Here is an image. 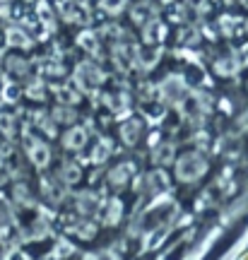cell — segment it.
<instances>
[{"instance_id": "cell-4", "label": "cell", "mask_w": 248, "mask_h": 260, "mask_svg": "<svg viewBox=\"0 0 248 260\" xmlns=\"http://www.w3.org/2000/svg\"><path fill=\"white\" fill-rule=\"evenodd\" d=\"M140 130H142V125H140V121H128L126 125H123V138H126V142L128 145H135V140H138Z\"/></svg>"}, {"instance_id": "cell-7", "label": "cell", "mask_w": 248, "mask_h": 260, "mask_svg": "<svg viewBox=\"0 0 248 260\" xmlns=\"http://www.w3.org/2000/svg\"><path fill=\"white\" fill-rule=\"evenodd\" d=\"M3 96H5L8 102H15V99L19 96V89L15 87V84H8V87H5V92H3Z\"/></svg>"}, {"instance_id": "cell-1", "label": "cell", "mask_w": 248, "mask_h": 260, "mask_svg": "<svg viewBox=\"0 0 248 260\" xmlns=\"http://www.w3.org/2000/svg\"><path fill=\"white\" fill-rule=\"evenodd\" d=\"M205 171H207V161L198 152H188L183 157H178V161H176V174H178L181 181H195Z\"/></svg>"}, {"instance_id": "cell-2", "label": "cell", "mask_w": 248, "mask_h": 260, "mask_svg": "<svg viewBox=\"0 0 248 260\" xmlns=\"http://www.w3.org/2000/svg\"><path fill=\"white\" fill-rule=\"evenodd\" d=\"M87 142V133L82 128H73L65 133V147L68 149H82Z\"/></svg>"}, {"instance_id": "cell-8", "label": "cell", "mask_w": 248, "mask_h": 260, "mask_svg": "<svg viewBox=\"0 0 248 260\" xmlns=\"http://www.w3.org/2000/svg\"><path fill=\"white\" fill-rule=\"evenodd\" d=\"M10 128H12V118L0 113V130H3V133H10Z\"/></svg>"}, {"instance_id": "cell-5", "label": "cell", "mask_w": 248, "mask_h": 260, "mask_svg": "<svg viewBox=\"0 0 248 260\" xmlns=\"http://www.w3.org/2000/svg\"><path fill=\"white\" fill-rule=\"evenodd\" d=\"M8 44H10V46H27L29 39L24 37L19 29H10V31H8Z\"/></svg>"}, {"instance_id": "cell-6", "label": "cell", "mask_w": 248, "mask_h": 260, "mask_svg": "<svg viewBox=\"0 0 248 260\" xmlns=\"http://www.w3.org/2000/svg\"><path fill=\"white\" fill-rule=\"evenodd\" d=\"M123 5H126V0H104V3H101V8L109 10V12H120Z\"/></svg>"}, {"instance_id": "cell-3", "label": "cell", "mask_w": 248, "mask_h": 260, "mask_svg": "<svg viewBox=\"0 0 248 260\" xmlns=\"http://www.w3.org/2000/svg\"><path fill=\"white\" fill-rule=\"evenodd\" d=\"M32 159H34V164H37V167H46L48 164V147L46 145L34 142V145H32Z\"/></svg>"}]
</instances>
